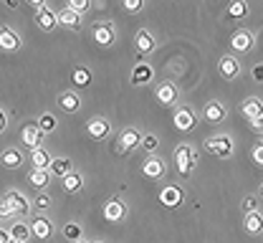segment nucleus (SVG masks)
Listing matches in <instances>:
<instances>
[{
	"instance_id": "obj_1",
	"label": "nucleus",
	"mask_w": 263,
	"mask_h": 243,
	"mask_svg": "<svg viewBox=\"0 0 263 243\" xmlns=\"http://www.w3.org/2000/svg\"><path fill=\"white\" fill-rule=\"evenodd\" d=\"M195 162H197V155H195V149H193L190 144H180V147L175 149V165H177V170H180L182 175L193 173Z\"/></svg>"
},
{
	"instance_id": "obj_2",
	"label": "nucleus",
	"mask_w": 263,
	"mask_h": 243,
	"mask_svg": "<svg viewBox=\"0 0 263 243\" xmlns=\"http://www.w3.org/2000/svg\"><path fill=\"white\" fill-rule=\"evenodd\" d=\"M3 205L8 208L10 215H23V213H28V200H26V195L18 193V190H8L5 198H3Z\"/></svg>"
},
{
	"instance_id": "obj_3",
	"label": "nucleus",
	"mask_w": 263,
	"mask_h": 243,
	"mask_svg": "<svg viewBox=\"0 0 263 243\" xmlns=\"http://www.w3.org/2000/svg\"><path fill=\"white\" fill-rule=\"evenodd\" d=\"M205 147H208V152H213V155H215V157H220V160H228L230 155H233V139L226 137V135L208 139V142H205Z\"/></svg>"
},
{
	"instance_id": "obj_4",
	"label": "nucleus",
	"mask_w": 263,
	"mask_h": 243,
	"mask_svg": "<svg viewBox=\"0 0 263 243\" xmlns=\"http://www.w3.org/2000/svg\"><path fill=\"white\" fill-rule=\"evenodd\" d=\"M197 124V117L193 109H187V106H180L177 111H175V127L180 129V132H187V129H193Z\"/></svg>"
},
{
	"instance_id": "obj_5",
	"label": "nucleus",
	"mask_w": 263,
	"mask_h": 243,
	"mask_svg": "<svg viewBox=\"0 0 263 243\" xmlns=\"http://www.w3.org/2000/svg\"><path fill=\"white\" fill-rule=\"evenodd\" d=\"M31 233L35 236V238H38V241H46V238H51V236H53V223H51L48 218L38 215V218H33Z\"/></svg>"
},
{
	"instance_id": "obj_6",
	"label": "nucleus",
	"mask_w": 263,
	"mask_h": 243,
	"mask_svg": "<svg viewBox=\"0 0 263 243\" xmlns=\"http://www.w3.org/2000/svg\"><path fill=\"white\" fill-rule=\"evenodd\" d=\"M35 23H38L41 31H53V28L59 26V15H56L48 5H43V8L35 13Z\"/></svg>"
},
{
	"instance_id": "obj_7",
	"label": "nucleus",
	"mask_w": 263,
	"mask_h": 243,
	"mask_svg": "<svg viewBox=\"0 0 263 243\" xmlns=\"http://www.w3.org/2000/svg\"><path fill=\"white\" fill-rule=\"evenodd\" d=\"M41 137H43V132L38 129V124H26V127L21 129V139H23V144H26L31 152L41 147Z\"/></svg>"
},
{
	"instance_id": "obj_8",
	"label": "nucleus",
	"mask_w": 263,
	"mask_h": 243,
	"mask_svg": "<svg viewBox=\"0 0 263 243\" xmlns=\"http://www.w3.org/2000/svg\"><path fill=\"white\" fill-rule=\"evenodd\" d=\"M240 111H243V117H246V119L256 122V119H261L263 117V102L258 99V97H248V99L240 104Z\"/></svg>"
},
{
	"instance_id": "obj_9",
	"label": "nucleus",
	"mask_w": 263,
	"mask_h": 243,
	"mask_svg": "<svg viewBox=\"0 0 263 243\" xmlns=\"http://www.w3.org/2000/svg\"><path fill=\"white\" fill-rule=\"evenodd\" d=\"M127 215V205L119 200V198H111V200H106V205H104V218L106 220H122Z\"/></svg>"
},
{
	"instance_id": "obj_10",
	"label": "nucleus",
	"mask_w": 263,
	"mask_h": 243,
	"mask_svg": "<svg viewBox=\"0 0 263 243\" xmlns=\"http://www.w3.org/2000/svg\"><path fill=\"white\" fill-rule=\"evenodd\" d=\"M157 102L164 106H172L177 102V86L172 81H164V84L157 86Z\"/></svg>"
},
{
	"instance_id": "obj_11",
	"label": "nucleus",
	"mask_w": 263,
	"mask_h": 243,
	"mask_svg": "<svg viewBox=\"0 0 263 243\" xmlns=\"http://www.w3.org/2000/svg\"><path fill=\"white\" fill-rule=\"evenodd\" d=\"M218 69H220L223 79H235V76H240V61L233 59V56H223L220 64H218Z\"/></svg>"
},
{
	"instance_id": "obj_12",
	"label": "nucleus",
	"mask_w": 263,
	"mask_h": 243,
	"mask_svg": "<svg viewBox=\"0 0 263 243\" xmlns=\"http://www.w3.org/2000/svg\"><path fill=\"white\" fill-rule=\"evenodd\" d=\"M160 200H162V205H167V208H177L182 203V190L177 185H170V188H164L162 193H160Z\"/></svg>"
},
{
	"instance_id": "obj_13",
	"label": "nucleus",
	"mask_w": 263,
	"mask_h": 243,
	"mask_svg": "<svg viewBox=\"0 0 263 243\" xmlns=\"http://www.w3.org/2000/svg\"><path fill=\"white\" fill-rule=\"evenodd\" d=\"M139 144H142V135H139L137 129H124V132L119 135V149H122V152L134 149V147H139Z\"/></svg>"
},
{
	"instance_id": "obj_14",
	"label": "nucleus",
	"mask_w": 263,
	"mask_h": 243,
	"mask_svg": "<svg viewBox=\"0 0 263 243\" xmlns=\"http://www.w3.org/2000/svg\"><path fill=\"white\" fill-rule=\"evenodd\" d=\"M205 119L210 124H220L226 119V106L220 104V102H208L205 104Z\"/></svg>"
},
{
	"instance_id": "obj_15",
	"label": "nucleus",
	"mask_w": 263,
	"mask_h": 243,
	"mask_svg": "<svg viewBox=\"0 0 263 243\" xmlns=\"http://www.w3.org/2000/svg\"><path fill=\"white\" fill-rule=\"evenodd\" d=\"M0 48L3 51H18L21 48V38L10 28H0Z\"/></svg>"
},
{
	"instance_id": "obj_16",
	"label": "nucleus",
	"mask_w": 263,
	"mask_h": 243,
	"mask_svg": "<svg viewBox=\"0 0 263 243\" xmlns=\"http://www.w3.org/2000/svg\"><path fill=\"white\" fill-rule=\"evenodd\" d=\"M114 38H117L114 28H111V26H106V23H101V26L94 28V41H97L99 46H111V43H114Z\"/></svg>"
},
{
	"instance_id": "obj_17",
	"label": "nucleus",
	"mask_w": 263,
	"mask_h": 243,
	"mask_svg": "<svg viewBox=\"0 0 263 243\" xmlns=\"http://www.w3.org/2000/svg\"><path fill=\"white\" fill-rule=\"evenodd\" d=\"M251 43H253V38L248 31H238V33H233L230 38V46H233V51H238V53H246L248 48H251Z\"/></svg>"
},
{
	"instance_id": "obj_18",
	"label": "nucleus",
	"mask_w": 263,
	"mask_h": 243,
	"mask_svg": "<svg viewBox=\"0 0 263 243\" xmlns=\"http://www.w3.org/2000/svg\"><path fill=\"white\" fill-rule=\"evenodd\" d=\"M51 175H56V177H68V175L73 173V167H71V160H66V157H56V160H51Z\"/></svg>"
},
{
	"instance_id": "obj_19",
	"label": "nucleus",
	"mask_w": 263,
	"mask_h": 243,
	"mask_svg": "<svg viewBox=\"0 0 263 243\" xmlns=\"http://www.w3.org/2000/svg\"><path fill=\"white\" fill-rule=\"evenodd\" d=\"M56 15H59V26L73 28V31H79V28H81V15H76L73 10L64 8V10H61V13H56Z\"/></svg>"
},
{
	"instance_id": "obj_20",
	"label": "nucleus",
	"mask_w": 263,
	"mask_h": 243,
	"mask_svg": "<svg viewBox=\"0 0 263 243\" xmlns=\"http://www.w3.org/2000/svg\"><path fill=\"white\" fill-rule=\"evenodd\" d=\"M142 173L147 177H162L164 175V162L160 157H147V162L142 165Z\"/></svg>"
},
{
	"instance_id": "obj_21",
	"label": "nucleus",
	"mask_w": 263,
	"mask_h": 243,
	"mask_svg": "<svg viewBox=\"0 0 263 243\" xmlns=\"http://www.w3.org/2000/svg\"><path fill=\"white\" fill-rule=\"evenodd\" d=\"M134 43H137L139 53H152L155 51V35L149 33V31H139L137 38H134Z\"/></svg>"
},
{
	"instance_id": "obj_22",
	"label": "nucleus",
	"mask_w": 263,
	"mask_h": 243,
	"mask_svg": "<svg viewBox=\"0 0 263 243\" xmlns=\"http://www.w3.org/2000/svg\"><path fill=\"white\" fill-rule=\"evenodd\" d=\"M109 129H111V124H109L106 119H101V117L89 122V135H91L94 139H104L106 135H109Z\"/></svg>"
},
{
	"instance_id": "obj_23",
	"label": "nucleus",
	"mask_w": 263,
	"mask_h": 243,
	"mask_svg": "<svg viewBox=\"0 0 263 243\" xmlns=\"http://www.w3.org/2000/svg\"><path fill=\"white\" fill-rule=\"evenodd\" d=\"M243 226H246V231L248 233H253V236H258L263 233V215L256 210V213H248L246 215V220H243Z\"/></svg>"
},
{
	"instance_id": "obj_24",
	"label": "nucleus",
	"mask_w": 263,
	"mask_h": 243,
	"mask_svg": "<svg viewBox=\"0 0 263 243\" xmlns=\"http://www.w3.org/2000/svg\"><path fill=\"white\" fill-rule=\"evenodd\" d=\"M31 165H35V170H48V167H51V155H48L43 147L33 149L31 152Z\"/></svg>"
},
{
	"instance_id": "obj_25",
	"label": "nucleus",
	"mask_w": 263,
	"mask_h": 243,
	"mask_svg": "<svg viewBox=\"0 0 263 243\" xmlns=\"http://www.w3.org/2000/svg\"><path fill=\"white\" fill-rule=\"evenodd\" d=\"M132 81L134 84H149L152 81V66L149 64H137V69L132 71Z\"/></svg>"
},
{
	"instance_id": "obj_26",
	"label": "nucleus",
	"mask_w": 263,
	"mask_h": 243,
	"mask_svg": "<svg viewBox=\"0 0 263 243\" xmlns=\"http://www.w3.org/2000/svg\"><path fill=\"white\" fill-rule=\"evenodd\" d=\"M59 106L64 109V111H79V106H81V99H79V94H73V91H66L59 97Z\"/></svg>"
},
{
	"instance_id": "obj_27",
	"label": "nucleus",
	"mask_w": 263,
	"mask_h": 243,
	"mask_svg": "<svg viewBox=\"0 0 263 243\" xmlns=\"http://www.w3.org/2000/svg\"><path fill=\"white\" fill-rule=\"evenodd\" d=\"M21 162H23V155H21V149L10 147V149H5V152H3V165H5V167L15 170V167H21Z\"/></svg>"
},
{
	"instance_id": "obj_28",
	"label": "nucleus",
	"mask_w": 263,
	"mask_h": 243,
	"mask_svg": "<svg viewBox=\"0 0 263 243\" xmlns=\"http://www.w3.org/2000/svg\"><path fill=\"white\" fill-rule=\"evenodd\" d=\"M10 238L26 243L31 238V226H28V223H13V226H10Z\"/></svg>"
},
{
	"instance_id": "obj_29",
	"label": "nucleus",
	"mask_w": 263,
	"mask_h": 243,
	"mask_svg": "<svg viewBox=\"0 0 263 243\" xmlns=\"http://www.w3.org/2000/svg\"><path fill=\"white\" fill-rule=\"evenodd\" d=\"M28 182H31L33 188L43 190V188L48 185V170H35V167H33L31 173H28Z\"/></svg>"
},
{
	"instance_id": "obj_30",
	"label": "nucleus",
	"mask_w": 263,
	"mask_h": 243,
	"mask_svg": "<svg viewBox=\"0 0 263 243\" xmlns=\"http://www.w3.org/2000/svg\"><path fill=\"white\" fill-rule=\"evenodd\" d=\"M81 185H84V177H81L79 173H71L68 177H64V190L66 193H79Z\"/></svg>"
},
{
	"instance_id": "obj_31",
	"label": "nucleus",
	"mask_w": 263,
	"mask_h": 243,
	"mask_svg": "<svg viewBox=\"0 0 263 243\" xmlns=\"http://www.w3.org/2000/svg\"><path fill=\"white\" fill-rule=\"evenodd\" d=\"M35 124H38V129H41L43 135H51V132L56 129V124H59V122H56V117H53V114H43Z\"/></svg>"
},
{
	"instance_id": "obj_32",
	"label": "nucleus",
	"mask_w": 263,
	"mask_h": 243,
	"mask_svg": "<svg viewBox=\"0 0 263 243\" xmlns=\"http://www.w3.org/2000/svg\"><path fill=\"white\" fill-rule=\"evenodd\" d=\"M71 79H73V84H76V86H89V81H91V73H89L86 69H81V66H79V69H73Z\"/></svg>"
},
{
	"instance_id": "obj_33",
	"label": "nucleus",
	"mask_w": 263,
	"mask_h": 243,
	"mask_svg": "<svg viewBox=\"0 0 263 243\" xmlns=\"http://www.w3.org/2000/svg\"><path fill=\"white\" fill-rule=\"evenodd\" d=\"M64 236L68 238V241L79 243V238H81V226H79V223H68V226L64 228Z\"/></svg>"
},
{
	"instance_id": "obj_34",
	"label": "nucleus",
	"mask_w": 263,
	"mask_h": 243,
	"mask_svg": "<svg viewBox=\"0 0 263 243\" xmlns=\"http://www.w3.org/2000/svg\"><path fill=\"white\" fill-rule=\"evenodd\" d=\"M139 147H144L147 152H155V149L160 147V139L155 137V135H144V137H142V144H139Z\"/></svg>"
},
{
	"instance_id": "obj_35",
	"label": "nucleus",
	"mask_w": 263,
	"mask_h": 243,
	"mask_svg": "<svg viewBox=\"0 0 263 243\" xmlns=\"http://www.w3.org/2000/svg\"><path fill=\"white\" fill-rule=\"evenodd\" d=\"M228 13L233 15V18H243V15L248 13V5H246V3H233V5L228 8Z\"/></svg>"
},
{
	"instance_id": "obj_36",
	"label": "nucleus",
	"mask_w": 263,
	"mask_h": 243,
	"mask_svg": "<svg viewBox=\"0 0 263 243\" xmlns=\"http://www.w3.org/2000/svg\"><path fill=\"white\" fill-rule=\"evenodd\" d=\"M68 10H73L76 15H81V13H86V10H89V3H86V0H71Z\"/></svg>"
},
{
	"instance_id": "obj_37",
	"label": "nucleus",
	"mask_w": 263,
	"mask_h": 243,
	"mask_svg": "<svg viewBox=\"0 0 263 243\" xmlns=\"http://www.w3.org/2000/svg\"><path fill=\"white\" fill-rule=\"evenodd\" d=\"M256 208H258V200H256L253 195L243 198V210H246V215H248V213H256Z\"/></svg>"
},
{
	"instance_id": "obj_38",
	"label": "nucleus",
	"mask_w": 263,
	"mask_h": 243,
	"mask_svg": "<svg viewBox=\"0 0 263 243\" xmlns=\"http://www.w3.org/2000/svg\"><path fill=\"white\" fill-rule=\"evenodd\" d=\"M38 210H46V208H51V198L46 195V193H41L38 198H35V203H33Z\"/></svg>"
},
{
	"instance_id": "obj_39",
	"label": "nucleus",
	"mask_w": 263,
	"mask_h": 243,
	"mask_svg": "<svg viewBox=\"0 0 263 243\" xmlns=\"http://www.w3.org/2000/svg\"><path fill=\"white\" fill-rule=\"evenodd\" d=\"M251 157H253V162H256L258 167H263V142H261V144H256V147H253Z\"/></svg>"
},
{
	"instance_id": "obj_40",
	"label": "nucleus",
	"mask_w": 263,
	"mask_h": 243,
	"mask_svg": "<svg viewBox=\"0 0 263 243\" xmlns=\"http://www.w3.org/2000/svg\"><path fill=\"white\" fill-rule=\"evenodd\" d=\"M124 10L139 13V10H142V0H124Z\"/></svg>"
},
{
	"instance_id": "obj_41",
	"label": "nucleus",
	"mask_w": 263,
	"mask_h": 243,
	"mask_svg": "<svg viewBox=\"0 0 263 243\" xmlns=\"http://www.w3.org/2000/svg\"><path fill=\"white\" fill-rule=\"evenodd\" d=\"M253 79L263 84V66H253Z\"/></svg>"
},
{
	"instance_id": "obj_42",
	"label": "nucleus",
	"mask_w": 263,
	"mask_h": 243,
	"mask_svg": "<svg viewBox=\"0 0 263 243\" xmlns=\"http://www.w3.org/2000/svg\"><path fill=\"white\" fill-rule=\"evenodd\" d=\"M0 243H10V231H3L0 228Z\"/></svg>"
},
{
	"instance_id": "obj_43",
	"label": "nucleus",
	"mask_w": 263,
	"mask_h": 243,
	"mask_svg": "<svg viewBox=\"0 0 263 243\" xmlns=\"http://www.w3.org/2000/svg\"><path fill=\"white\" fill-rule=\"evenodd\" d=\"M5 124H8V117H5V111L0 109V132H5Z\"/></svg>"
},
{
	"instance_id": "obj_44",
	"label": "nucleus",
	"mask_w": 263,
	"mask_h": 243,
	"mask_svg": "<svg viewBox=\"0 0 263 243\" xmlns=\"http://www.w3.org/2000/svg\"><path fill=\"white\" fill-rule=\"evenodd\" d=\"M251 124H253V129H256V132H261L263 135V117L261 119H256V122H251Z\"/></svg>"
},
{
	"instance_id": "obj_45",
	"label": "nucleus",
	"mask_w": 263,
	"mask_h": 243,
	"mask_svg": "<svg viewBox=\"0 0 263 243\" xmlns=\"http://www.w3.org/2000/svg\"><path fill=\"white\" fill-rule=\"evenodd\" d=\"M8 215H10V213H8V208H5V205L0 203V218H8Z\"/></svg>"
},
{
	"instance_id": "obj_46",
	"label": "nucleus",
	"mask_w": 263,
	"mask_h": 243,
	"mask_svg": "<svg viewBox=\"0 0 263 243\" xmlns=\"http://www.w3.org/2000/svg\"><path fill=\"white\" fill-rule=\"evenodd\" d=\"M10 243H21V241H13V238H10Z\"/></svg>"
},
{
	"instance_id": "obj_47",
	"label": "nucleus",
	"mask_w": 263,
	"mask_h": 243,
	"mask_svg": "<svg viewBox=\"0 0 263 243\" xmlns=\"http://www.w3.org/2000/svg\"><path fill=\"white\" fill-rule=\"evenodd\" d=\"M261 195H263V185H261Z\"/></svg>"
},
{
	"instance_id": "obj_48",
	"label": "nucleus",
	"mask_w": 263,
	"mask_h": 243,
	"mask_svg": "<svg viewBox=\"0 0 263 243\" xmlns=\"http://www.w3.org/2000/svg\"><path fill=\"white\" fill-rule=\"evenodd\" d=\"M94 243H101V241H94Z\"/></svg>"
},
{
	"instance_id": "obj_49",
	"label": "nucleus",
	"mask_w": 263,
	"mask_h": 243,
	"mask_svg": "<svg viewBox=\"0 0 263 243\" xmlns=\"http://www.w3.org/2000/svg\"><path fill=\"white\" fill-rule=\"evenodd\" d=\"M79 243H84V241H79Z\"/></svg>"
}]
</instances>
